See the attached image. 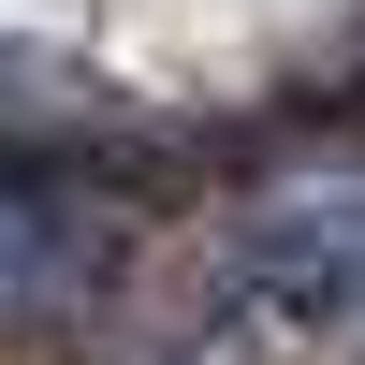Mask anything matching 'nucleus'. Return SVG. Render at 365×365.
I'll list each match as a JSON object with an SVG mask.
<instances>
[{"label": "nucleus", "mask_w": 365, "mask_h": 365, "mask_svg": "<svg viewBox=\"0 0 365 365\" xmlns=\"http://www.w3.org/2000/svg\"><path fill=\"white\" fill-rule=\"evenodd\" d=\"M220 307L278 322V336H365V205H263V220L220 234Z\"/></svg>", "instance_id": "f257e3e1"}, {"label": "nucleus", "mask_w": 365, "mask_h": 365, "mask_svg": "<svg viewBox=\"0 0 365 365\" xmlns=\"http://www.w3.org/2000/svg\"><path fill=\"white\" fill-rule=\"evenodd\" d=\"M103 278H117V205L58 190V175H29V161H0V336L73 322Z\"/></svg>", "instance_id": "f03ea898"}]
</instances>
